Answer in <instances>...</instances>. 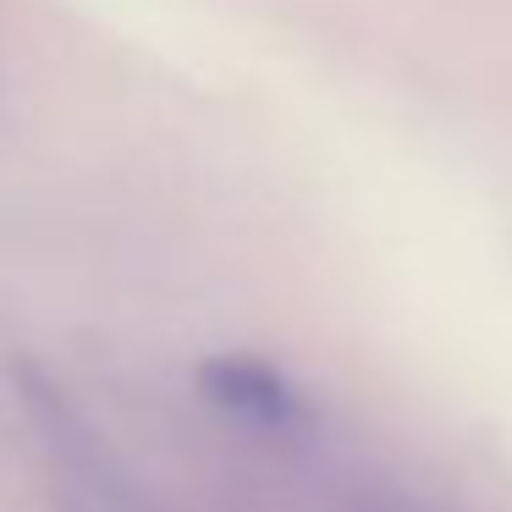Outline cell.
<instances>
[{"instance_id":"1","label":"cell","mask_w":512,"mask_h":512,"mask_svg":"<svg viewBox=\"0 0 512 512\" xmlns=\"http://www.w3.org/2000/svg\"><path fill=\"white\" fill-rule=\"evenodd\" d=\"M199 391L221 419H232L237 430L270 435V441H292L314 424L309 397L281 375L270 358L254 353H215L199 364Z\"/></svg>"}]
</instances>
